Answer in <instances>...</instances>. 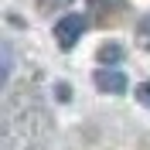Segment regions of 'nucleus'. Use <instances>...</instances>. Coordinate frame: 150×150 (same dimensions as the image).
Wrapping results in <instances>:
<instances>
[{
  "instance_id": "6",
  "label": "nucleus",
  "mask_w": 150,
  "mask_h": 150,
  "mask_svg": "<svg viewBox=\"0 0 150 150\" xmlns=\"http://www.w3.org/2000/svg\"><path fill=\"white\" fill-rule=\"evenodd\" d=\"M10 68H14V58H10V45H4V79H10Z\"/></svg>"
},
{
  "instance_id": "4",
  "label": "nucleus",
  "mask_w": 150,
  "mask_h": 150,
  "mask_svg": "<svg viewBox=\"0 0 150 150\" xmlns=\"http://www.w3.org/2000/svg\"><path fill=\"white\" fill-rule=\"evenodd\" d=\"M137 41H140V45H143V48L150 51V14H147V17L140 21V28H137Z\"/></svg>"
},
{
  "instance_id": "1",
  "label": "nucleus",
  "mask_w": 150,
  "mask_h": 150,
  "mask_svg": "<svg viewBox=\"0 0 150 150\" xmlns=\"http://www.w3.org/2000/svg\"><path fill=\"white\" fill-rule=\"evenodd\" d=\"M85 14H65L62 21H55V41H58V48L62 51H72L75 48V41L85 34Z\"/></svg>"
},
{
  "instance_id": "2",
  "label": "nucleus",
  "mask_w": 150,
  "mask_h": 150,
  "mask_svg": "<svg viewBox=\"0 0 150 150\" xmlns=\"http://www.w3.org/2000/svg\"><path fill=\"white\" fill-rule=\"evenodd\" d=\"M92 82H96L99 92H112V96L126 92V75H123L120 68H99V72L92 75Z\"/></svg>"
},
{
  "instance_id": "5",
  "label": "nucleus",
  "mask_w": 150,
  "mask_h": 150,
  "mask_svg": "<svg viewBox=\"0 0 150 150\" xmlns=\"http://www.w3.org/2000/svg\"><path fill=\"white\" fill-rule=\"evenodd\" d=\"M137 103H143L150 109V82H140V85H137Z\"/></svg>"
},
{
  "instance_id": "7",
  "label": "nucleus",
  "mask_w": 150,
  "mask_h": 150,
  "mask_svg": "<svg viewBox=\"0 0 150 150\" xmlns=\"http://www.w3.org/2000/svg\"><path fill=\"white\" fill-rule=\"evenodd\" d=\"M68 0H41V10H51V7H65Z\"/></svg>"
},
{
  "instance_id": "3",
  "label": "nucleus",
  "mask_w": 150,
  "mask_h": 150,
  "mask_svg": "<svg viewBox=\"0 0 150 150\" xmlns=\"http://www.w3.org/2000/svg\"><path fill=\"white\" fill-rule=\"evenodd\" d=\"M120 58H123L120 45H103L99 48V62H120Z\"/></svg>"
}]
</instances>
